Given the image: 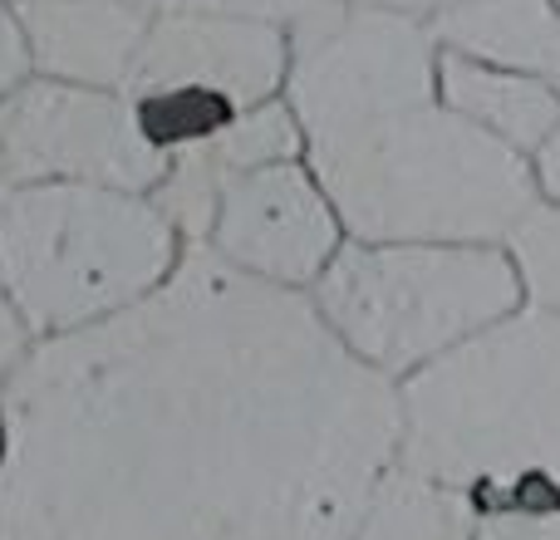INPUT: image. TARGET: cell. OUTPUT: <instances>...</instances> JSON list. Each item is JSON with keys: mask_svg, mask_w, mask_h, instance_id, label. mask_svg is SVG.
I'll use <instances>...</instances> for the list:
<instances>
[{"mask_svg": "<svg viewBox=\"0 0 560 540\" xmlns=\"http://www.w3.org/2000/svg\"><path fill=\"white\" fill-rule=\"evenodd\" d=\"M398 443V384L305 290L187 246L143 305L35 339L0 427V540H345Z\"/></svg>", "mask_w": 560, "mask_h": 540, "instance_id": "obj_1", "label": "cell"}, {"mask_svg": "<svg viewBox=\"0 0 560 540\" xmlns=\"http://www.w3.org/2000/svg\"><path fill=\"white\" fill-rule=\"evenodd\" d=\"M398 467L482 516L560 502V315L522 305L398 384Z\"/></svg>", "mask_w": 560, "mask_h": 540, "instance_id": "obj_2", "label": "cell"}, {"mask_svg": "<svg viewBox=\"0 0 560 540\" xmlns=\"http://www.w3.org/2000/svg\"><path fill=\"white\" fill-rule=\"evenodd\" d=\"M305 163L354 242L506 246L541 202L532 157L447 108L443 94L310 138Z\"/></svg>", "mask_w": 560, "mask_h": 540, "instance_id": "obj_3", "label": "cell"}, {"mask_svg": "<svg viewBox=\"0 0 560 540\" xmlns=\"http://www.w3.org/2000/svg\"><path fill=\"white\" fill-rule=\"evenodd\" d=\"M187 236L153 192L25 183L0 202V285L35 339L143 305L173 280Z\"/></svg>", "mask_w": 560, "mask_h": 540, "instance_id": "obj_4", "label": "cell"}, {"mask_svg": "<svg viewBox=\"0 0 560 540\" xmlns=\"http://www.w3.org/2000/svg\"><path fill=\"white\" fill-rule=\"evenodd\" d=\"M319 319L364 368L404 384L526 305L506 246L354 242L310 285Z\"/></svg>", "mask_w": 560, "mask_h": 540, "instance_id": "obj_5", "label": "cell"}, {"mask_svg": "<svg viewBox=\"0 0 560 540\" xmlns=\"http://www.w3.org/2000/svg\"><path fill=\"white\" fill-rule=\"evenodd\" d=\"M290 25L246 10H153L124 94L167 153L207 143L242 108L285 94Z\"/></svg>", "mask_w": 560, "mask_h": 540, "instance_id": "obj_6", "label": "cell"}, {"mask_svg": "<svg viewBox=\"0 0 560 540\" xmlns=\"http://www.w3.org/2000/svg\"><path fill=\"white\" fill-rule=\"evenodd\" d=\"M438 69L443 45L423 15L325 0L290 25L285 104L310 143L369 114L433 98Z\"/></svg>", "mask_w": 560, "mask_h": 540, "instance_id": "obj_7", "label": "cell"}, {"mask_svg": "<svg viewBox=\"0 0 560 540\" xmlns=\"http://www.w3.org/2000/svg\"><path fill=\"white\" fill-rule=\"evenodd\" d=\"M0 167L10 187L94 183L158 192L173 173V153L128 94L39 74L0 104Z\"/></svg>", "mask_w": 560, "mask_h": 540, "instance_id": "obj_8", "label": "cell"}, {"mask_svg": "<svg viewBox=\"0 0 560 540\" xmlns=\"http://www.w3.org/2000/svg\"><path fill=\"white\" fill-rule=\"evenodd\" d=\"M345 242L349 232L319 177L310 173L305 157H290V163H266L226 177L197 246L222 256L242 275L310 295V285L325 275Z\"/></svg>", "mask_w": 560, "mask_h": 540, "instance_id": "obj_9", "label": "cell"}, {"mask_svg": "<svg viewBox=\"0 0 560 540\" xmlns=\"http://www.w3.org/2000/svg\"><path fill=\"white\" fill-rule=\"evenodd\" d=\"M45 79L124 94L153 10L133 0H15Z\"/></svg>", "mask_w": 560, "mask_h": 540, "instance_id": "obj_10", "label": "cell"}, {"mask_svg": "<svg viewBox=\"0 0 560 540\" xmlns=\"http://www.w3.org/2000/svg\"><path fill=\"white\" fill-rule=\"evenodd\" d=\"M438 94L447 108H457L463 118H472L477 128H487L526 157H536V148L560 128V89L532 69L487 64V59L443 49Z\"/></svg>", "mask_w": 560, "mask_h": 540, "instance_id": "obj_11", "label": "cell"}, {"mask_svg": "<svg viewBox=\"0 0 560 540\" xmlns=\"http://www.w3.org/2000/svg\"><path fill=\"white\" fill-rule=\"evenodd\" d=\"M443 49L487 59L506 69H532L546 74L556 39V10L551 0H463L443 15L428 20Z\"/></svg>", "mask_w": 560, "mask_h": 540, "instance_id": "obj_12", "label": "cell"}, {"mask_svg": "<svg viewBox=\"0 0 560 540\" xmlns=\"http://www.w3.org/2000/svg\"><path fill=\"white\" fill-rule=\"evenodd\" d=\"M477 526L482 506L472 496L394 467L345 540H477Z\"/></svg>", "mask_w": 560, "mask_h": 540, "instance_id": "obj_13", "label": "cell"}, {"mask_svg": "<svg viewBox=\"0 0 560 540\" xmlns=\"http://www.w3.org/2000/svg\"><path fill=\"white\" fill-rule=\"evenodd\" d=\"M506 251H512L516 275H522L526 305L560 315V207L541 197L526 212V222L506 236Z\"/></svg>", "mask_w": 560, "mask_h": 540, "instance_id": "obj_14", "label": "cell"}, {"mask_svg": "<svg viewBox=\"0 0 560 540\" xmlns=\"http://www.w3.org/2000/svg\"><path fill=\"white\" fill-rule=\"evenodd\" d=\"M30 79H39L30 30H25V20H20L15 0H0V104L15 98Z\"/></svg>", "mask_w": 560, "mask_h": 540, "instance_id": "obj_15", "label": "cell"}, {"mask_svg": "<svg viewBox=\"0 0 560 540\" xmlns=\"http://www.w3.org/2000/svg\"><path fill=\"white\" fill-rule=\"evenodd\" d=\"M30 349H35V334H30V325L20 319V309L10 305L5 285H0V427H5L10 388H15V374L25 368Z\"/></svg>", "mask_w": 560, "mask_h": 540, "instance_id": "obj_16", "label": "cell"}, {"mask_svg": "<svg viewBox=\"0 0 560 540\" xmlns=\"http://www.w3.org/2000/svg\"><path fill=\"white\" fill-rule=\"evenodd\" d=\"M477 540H560V502L556 506H532V512L482 516Z\"/></svg>", "mask_w": 560, "mask_h": 540, "instance_id": "obj_17", "label": "cell"}, {"mask_svg": "<svg viewBox=\"0 0 560 540\" xmlns=\"http://www.w3.org/2000/svg\"><path fill=\"white\" fill-rule=\"evenodd\" d=\"M133 5H148V10H246V15H271V20L295 25L300 15L319 10L325 0H133Z\"/></svg>", "mask_w": 560, "mask_h": 540, "instance_id": "obj_18", "label": "cell"}, {"mask_svg": "<svg viewBox=\"0 0 560 540\" xmlns=\"http://www.w3.org/2000/svg\"><path fill=\"white\" fill-rule=\"evenodd\" d=\"M532 167H536V187H541V197L560 207V128H556L551 138H546L541 148H536Z\"/></svg>", "mask_w": 560, "mask_h": 540, "instance_id": "obj_19", "label": "cell"}, {"mask_svg": "<svg viewBox=\"0 0 560 540\" xmlns=\"http://www.w3.org/2000/svg\"><path fill=\"white\" fill-rule=\"evenodd\" d=\"M354 5H388V10H408V15L433 20V15H443L447 5H463V0H354Z\"/></svg>", "mask_w": 560, "mask_h": 540, "instance_id": "obj_20", "label": "cell"}, {"mask_svg": "<svg viewBox=\"0 0 560 540\" xmlns=\"http://www.w3.org/2000/svg\"><path fill=\"white\" fill-rule=\"evenodd\" d=\"M551 10H556V39H551V64H546V79L560 89V0H551Z\"/></svg>", "mask_w": 560, "mask_h": 540, "instance_id": "obj_21", "label": "cell"}, {"mask_svg": "<svg viewBox=\"0 0 560 540\" xmlns=\"http://www.w3.org/2000/svg\"><path fill=\"white\" fill-rule=\"evenodd\" d=\"M10 197V177H5V167H0V202Z\"/></svg>", "mask_w": 560, "mask_h": 540, "instance_id": "obj_22", "label": "cell"}]
</instances>
